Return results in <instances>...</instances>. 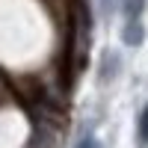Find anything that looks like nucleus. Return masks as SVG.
Instances as JSON below:
<instances>
[{
	"instance_id": "nucleus-1",
	"label": "nucleus",
	"mask_w": 148,
	"mask_h": 148,
	"mask_svg": "<svg viewBox=\"0 0 148 148\" xmlns=\"http://www.w3.org/2000/svg\"><path fill=\"white\" fill-rule=\"evenodd\" d=\"M119 68H121V59L116 51H104L101 53V68H98V80L101 83H110L119 77Z\"/></svg>"
},
{
	"instance_id": "nucleus-2",
	"label": "nucleus",
	"mask_w": 148,
	"mask_h": 148,
	"mask_svg": "<svg viewBox=\"0 0 148 148\" xmlns=\"http://www.w3.org/2000/svg\"><path fill=\"white\" fill-rule=\"evenodd\" d=\"M121 42H125L127 47H139L145 42V27L139 18H127L125 27H121Z\"/></svg>"
},
{
	"instance_id": "nucleus-3",
	"label": "nucleus",
	"mask_w": 148,
	"mask_h": 148,
	"mask_svg": "<svg viewBox=\"0 0 148 148\" xmlns=\"http://www.w3.org/2000/svg\"><path fill=\"white\" fill-rule=\"evenodd\" d=\"M136 142H139V148H148V104L139 110V121H136Z\"/></svg>"
},
{
	"instance_id": "nucleus-4",
	"label": "nucleus",
	"mask_w": 148,
	"mask_h": 148,
	"mask_svg": "<svg viewBox=\"0 0 148 148\" xmlns=\"http://www.w3.org/2000/svg\"><path fill=\"white\" fill-rule=\"evenodd\" d=\"M119 6H121L125 18H139L142 9H145V0H119Z\"/></svg>"
},
{
	"instance_id": "nucleus-5",
	"label": "nucleus",
	"mask_w": 148,
	"mask_h": 148,
	"mask_svg": "<svg viewBox=\"0 0 148 148\" xmlns=\"http://www.w3.org/2000/svg\"><path fill=\"white\" fill-rule=\"evenodd\" d=\"M74 148H101V142H98L92 133H86V136H80V139H77V145H74Z\"/></svg>"
}]
</instances>
